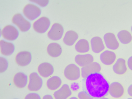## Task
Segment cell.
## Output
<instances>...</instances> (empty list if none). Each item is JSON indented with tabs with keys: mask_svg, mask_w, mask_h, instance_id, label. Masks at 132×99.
<instances>
[{
	"mask_svg": "<svg viewBox=\"0 0 132 99\" xmlns=\"http://www.w3.org/2000/svg\"><path fill=\"white\" fill-rule=\"evenodd\" d=\"M109 85V82L100 72L92 73L82 79L83 91L94 98L107 96Z\"/></svg>",
	"mask_w": 132,
	"mask_h": 99,
	"instance_id": "1",
	"label": "cell"
},
{
	"mask_svg": "<svg viewBox=\"0 0 132 99\" xmlns=\"http://www.w3.org/2000/svg\"><path fill=\"white\" fill-rule=\"evenodd\" d=\"M23 12L25 16L28 19L33 20L40 15L41 10L36 5L32 3H29L24 7Z\"/></svg>",
	"mask_w": 132,
	"mask_h": 99,
	"instance_id": "2",
	"label": "cell"
},
{
	"mask_svg": "<svg viewBox=\"0 0 132 99\" xmlns=\"http://www.w3.org/2000/svg\"><path fill=\"white\" fill-rule=\"evenodd\" d=\"M12 20L13 23L16 25L22 32L28 31L31 27L30 22L25 19L21 13H19L15 14Z\"/></svg>",
	"mask_w": 132,
	"mask_h": 99,
	"instance_id": "3",
	"label": "cell"
},
{
	"mask_svg": "<svg viewBox=\"0 0 132 99\" xmlns=\"http://www.w3.org/2000/svg\"><path fill=\"white\" fill-rule=\"evenodd\" d=\"M65 77L71 80H75L80 78V72L79 68L74 64L71 63L67 65L64 70Z\"/></svg>",
	"mask_w": 132,
	"mask_h": 99,
	"instance_id": "4",
	"label": "cell"
},
{
	"mask_svg": "<svg viewBox=\"0 0 132 99\" xmlns=\"http://www.w3.org/2000/svg\"><path fill=\"white\" fill-rule=\"evenodd\" d=\"M50 24V21L48 18L46 16H43L34 22L33 27L37 32L43 33L48 29Z\"/></svg>",
	"mask_w": 132,
	"mask_h": 99,
	"instance_id": "5",
	"label": "cell"
},
{
	"mask_svg": "<svg viewBox=\"0 0 132 99\" xmlns=\"http://www.w3.org/2000/svg\"><path fill=\"white\" fill-rule=\"evenodd\" d=\"M43 80L37 72L32 73L29 76V82L28 85L29 89L31 91H37L42 87Z\"/></svg>",
	"mask_w": 132,
	"mask_h": 99,
	"instance_id": "6",
	"label": "cell"
},
{
	"mask_svg": "<svg viewBox=\"0 0 132 99\" xmlns=\"http://www.w3.org/2000/svg\"><path fill=\"white\" fill-rule=\"evenodd\" d=\"M2 35L4 39L8 40L13 41L18 38L19 32L15 27L13 25H8L3 29Z\"/></svg>",
	"mask_w": 132,
	"mask_h": 99,
	"instance_id": "7",
	"label": "cell"
},
{
	"mask_svg": "<svg viewBox=\"0 0 132 99\" xmlns=\"http://www.w3.org/2000/svg\"><path fill=\"white\" fill-rule=\"evenodd\" d=\"M64 32L62 26L58 23H54L48 33V37L51 39L57 40L62 37Z\"/></svg>",
	"mask_w": 132,
	"mask_h": 99,
	"instance_id": "8",
	"label": "cell"
},
{
	"mask_svg": "<svg viewBox=\"0 0 132 99\" xmlns=\"http://www.w3.org/2000/svg\"><path fill=\"white\" fill-rule=\"evenodd\" d=\"M124 93V88L120 82L114 81L110 84L109 93L112 97L120 98L123 95Z\"/></svg>",
	"mask_w": 132,
	"mask_h": 99,
	"instance_id": "9",
	"label": "cell"
},
{
	"mask_svg": "<svg viewBox=\"0 0 132 99\" xmlns=\"http://www.w3.org/2000/svg\"><path fill=\"white\" fill-rule=\"evenodd\" d=\"M101 70L100 64L97 62H93L81 68V76L83 78H85L92 73L99 72Z\"/></svg>",
	"mask_w": 132,
	"mask_h": 99,
	"instance_id": "10",
	"label": "cell"
},
{
	"mask_svg": "<svg viewBox=\"0 0 132 99\" xmlns=\"http://www.w3.org/2000/svg\"><path fill=\"white\" fill-rule=\"evenodd\" d=\"M17 63L21 66H25L29 64L32 60L31 53L28 51H23L19 53L15 58Z\"/></svg>",
	"mask_w": 132,
	"mask_h": 99,
	"instance_id": "11",
	"label": "cell"
},
{
	"mask_svg": "<svg viewBox=\"0 0 132 99\" xmlns=\"http://www.w3.org/2000/svg\"><path fill=\"white\" fill-rule=\"evenodd\" d=\"M103 38L106 46L108 48L114 50L119 47V43L113 33L108 32L105 34Z\"/></svg>",
	"mask_w": 132,
	"mask_h": 99,
	"instance_id": "12",
	"label": "cell"
},
{
	"mask_svg": "<svg viewBox=\"0 0 132 99\" xmlns=\"http://www.w3.org/2000/svg\"><path fill=\"white\" fill-rule=\"evenodd\" d=\"M72 93L69 85L64 84L59 89L54 92V96L55 99H67Z\"/></svg>",
	"mask_w": 132,
	"mask_h": 99,
	"instance_id": "13",
	"label": "cell"
},
{
	"mask_svg": "<svg viewBox=\"0 0 132 99\" xmlns=\"http://www.w3.org/2000/svg\"><path fill=\"white\" fill-rule=\"evenodd\" d=\"M116 59L115 53L112 51L105 50L100 55V59L101 62L105 65H110L115 62Z\"/></svg>",
	"mask_w": 132,
	"mask_h": 99,
	"instance_id": "14",
	"label": "cell"
},
{
	"mask_svg": "<svg viewBox=\"0 0 132 99\" xmlns=\"http://www.w3.org/2000/svg\"><path fill=\"white\" fill-rule=\"evenodd\" d=\"M40 74L44 77H47L52 75L54 72V68L50 63L44 62L40 64L38 68Z\"/></svg>",
	"mask_w": 132,
	"mask_h": 99,
	"instance_id": "15",
	"label": "cell"
},
{
	"mask_svg": "<svg viewBox=\"0 0 132 99\" xmlns=\"http://www.w3.org/2000/svg\"><path fill=\"white\" fill-rule=\"evenodd\" d=\"M1 52L3 55L9 56L14 52L15 47L12 43L2 39L0 42Z\"/></svg>",
	"mask_w": 132,
	"mask_h": 99,
	"instance_id": "16",
	"label": "cell"
},
{
	"mask_svg": "<svg viewBox=\"0 0 132 99\" xmlns=\"http://www.w3.org/2000/svg\"><path fill=\"white\" fill-rule=\"evenodd\" d=\"M94 58L90 54H78L75 57L76 62L80 67H83L93 62Z\"/></svg>",
	"mask_w": 132,
	"mask_h": 99,
	"instance_id": "17",
	"label": "cell"
},
{
	"mask_svg": "<svg viewBox=\"0 0 132 99\" xmlns=\"http://www.w3.org/2000/svg\"><path fill=\"white\" fill-rule=\"evenodd\" d=\"M112 69L116 74L121 75L125 73L127 70L125 60L121 58L118 59L113 65Z\"/></svg>",
	"mask_w": 132,
	"mask_h": 99,
	"instance_id": "18",
	"label": "cell"
},
{
	"mask_svg": "<svg viewBox=\"0 0 132 99\" xmlns=\"http://www.w3.org/2000/svg\"><path fill=\"white\" fill-rule=\"evenodd\" d=\"M90 43L92 51L98 53L105 48V46L102 38L99 37L95 36L91 39Z\"/></svg>",
	"mask_w": 132,
	"mask_h": 99,
	"instance_id": "19",
	"label": "cell"
},
{
	"mask_svg": "<svg viewBox=\"0 0 132 99\" xmlns=\"http://www.w3.org/2000/svg\"><path fill=\"white\" fill-rule=\"evenodd\" d=\"M28 80L27 75L22 72L16 73L14 78L15 84L17 87L20 88H24L26 86Z\"/></svg>",
	"mask_w": 132,
	"mask_h": 99,
	"instance_id": "20",
	"label": "cell"
},
{
	"mask_svg": "<svg viewBox=\"0 0 132 99\" xmlns=\"http://www.w3.org/2000/svg\"><path fill=\"white\" fill-rule=\"evenodd\" d=\"M47 50L49 54L53 57L59 56L62 52V49L61 45L55 42L50 43L47 47Z\"/></svg>",
	"mask_w": 132,
	"mask_h": 99,
	"instance_id": "21",
	"label": "cell"
},
{
	"mask_svg": "<svg viewBox=\"0 0 132 99\" xmlns=\"http://www.w3.org/2000/svg\"><path fill=\"white\" fill-rule=\"evenodd\" d=\"M78 34L75 31L72 30H69L66 33L63 41L66 45L72 46L78 38Z\"/></svg>",
	"mask_w": 132,
	"mask_h": 99,
	"instance_id": "22",
	"label": "cell"
},
{
	"mask_svg": "<svg viewBox=\"0 0 132 99\" xmlns=\"http://www.w3.org/2000/svg\"><path fill=\"white\" fill-rule=\"evenodd\" d=\"M62 81L61 78L57 76H54L49 78L47 82L48 88L52 90H55L61 85Z\"/></svg>",
	"mask_w": 132,
	"mask_h": 99,
	"instance_id": "23",
	"label": "cell"
},
{
	"mask_svg": "<svg viewBox=\"0 0 132 99\" xmlns=\"http://www.w3.org/2000/svg\"><path fill=\"white\" fill-rule=\"evenodd\" d=\"M75 47L77 51L79 53H86L89 50V42L85 39L79 40L76 44Z\"/></svg>",
	"mask_w": 132,
	"mask_h": 99,
	"instance_id": "24",
	"label": "cell"
},
{
	"mask_svg": "<svg viewBox=\"0 0 132 99\" xmlns=\"http://www.w3.org/2000/svg\"><path fill=\"white\" fill-rule=\"evenodd\" d=\"M117 36L120 42L124 44L129 43L132 39L131 34L128 31L126 30L120 31L118 33Z\"/></svg>",
	"mask_w": 132,
	"mask_h": 99,
	"instance_id": "25",
	"label": "cell"
},
{
	"mask_svg": "<svg viewBox=\"0 0 132 99\" xmlns=\"http://www.w3.org/2000/svg\"><path fill=\"white\" fill-rule=\"evenodd\" d=\"M9 65V62L7 60L5 57L0 56V72L2 73L5 72L7 69Z\"/></svg>",
	"mask_w": 132,
	"mask_h": 99,
	"instance_id": "26",
	"label": "cell"
},
{
	"mask_svg": "<svg viewBox=\"0 0 132 99\" xmlns=\"http://www.w3.org/2000/svg\"><path fill=\"white\" fill-rule=\"evenodd\" d=\"M78 96L79 99H94L83 91L79 92L78 94Z\"/></svg>",
	"mask_w": 132,
	"mask_h": 99,
	"instance_id": "27",
	"label": "cell"
},
{
	"mask_svg": "<svg viewBox=\"0 0 132 99\" xmlns=\"http://www.w3.org/2000/svg\"><path fill=\"white\" fill-rule=\"evenodd\" d=\"M25 99H41L40 96L37 93H30L27 94Z\"/></svg>",
	"mask_w": 132,
	"mask_h": 99,
	"instance_id": "28",
	"label": "cell"
},
{
	"mask_svg": "<svg viewBox=\"0 0 132 99\" xmlns=\"http://www.w3.org/2000/svg\"><path fill=\"white\" fill-rule=\"evenodd\" d=\"M127 65L129 68L132 71V56L129 57L128 59Z\"/></svg>",
	"mask_w": 132,
	"mask_h": 99,
	"instance_id": "29",
	"label": "cell"
},
{
	"mask_svg": "<svg viewBox=\"0 0 132 99\" xmlns=\"http://www.w3.org/2000/svg\"><path fill=\"white\" fill-rule=\"evenodd\" d=\"M127 92L128 94L132 97V84H130L128 87Z\"/></svg>",
	"mask_w": 132,
	"mask_h": 99,
	"instance_id": "30",
	"label": "cell"
},
{
	"mask_svg": "<svg viewBox=\"0 0 132 99\" xmlns=\"http://www.w3.org/2000/svg\"><path fill=\"white\" fill-rule=\"evenodd\" d=\"M43 99H54V98L51 95L47 94L43 96Z\"/></svg>",
	"mask_w": 132,
	"mask_h": 99,
	"instance_id": "31",
	"label": "cell"
},
{
	"mask_svg": "<svg viewBox=\"0 0 132 99\" xmlns=\"http://www.w3.org/2000/svg\"><path fill=\"white\" fill-rule=\"evenodd\" d=\"M68 99H78V98L75 96H72L70 98Z\"/></svg>",
	"mask_w": 132,
	"mask_h": 99,
	"instance_id": "32",
	"label": "cell"
},
{
	"mask_svg": "<svg viewBox=\"0 0 132 99\" xmlns=\"http://www.w3.org/2000/svg\"><path fill=\"white\" fill-rule=\"evenodd\" d=\"M100 99H109L108 98L104 97L101 98H100Z\"/></svg>",
	"mask_w": 132,
	"mask_h": 99,
	"instance_id": "33",
	"label": "cell"
},
{
	"mask_svg": "<svg viewBox=\"0 0 132 99\" xmlns=\"http://www.w3.org/2000/svg\"><path fill=\"white\" fill-rule=\"evenodd\" d=\"M127 99H132V98H127Z\"/></svg>",
	"mask_w": 132,
	"mask_h": 99,
	"instance_id": "34",
	"label": "cell"
},
{
	"mask_svg": "<svg viewBox=\"0 0 132 99\" xmlns=\"http://www.w3.org/2000/svg\"><path fill=\"white\" fill-rule=\"evenodd\" d=\"M131 31L132 32V26H131Z\"/></svg>",
	"mask_w": 132,
	"mask_h": 99,
	"instance_id": "35",
	"label": "cell"
},
{
	"mask_svg": "<svg viewBox=\"0 0 132 99\" xmlns=\"http://www.w3.org/2000/svg\"><path fill=\"white\" fill-rule=\"evenodd\" d=\"M18 99V98H14V99Z\"/></svg>",
	"mask_w": 132,
	"mask_h": 99,
	"instance_id": "36",
	"label": "cell"
}]
</instances>
